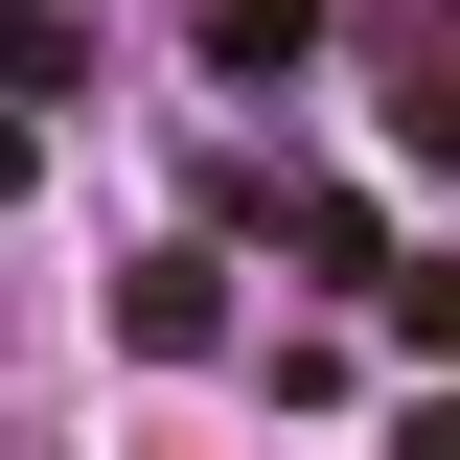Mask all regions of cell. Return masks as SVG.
Returning <instances> with one entry per match:
<instances>
[{
    "label": "cell",
    "instance_id": "cell-2",
    "mask_svg": "<svg viewBox=\"0 0 460 460\" xmlns=\"http://www.w3.org/2000/svg\"><path fill=\"white\" fill-rule=\"evenodd\" d=\"M323 69V0H208V93H299Z\"/></svg>",
    "mask_w": 460,
    "mask_h": 460
},
{
    "label": "cell",
    "instance_id": "cell-1",
    "mask_svg": "<svg viewBox=\"0 0 460 460\" xmlns=\"http://www.w3.org/2000/svg\"><path fill=\"white\" fill-rule=\"evenodd\" d=\"M115 345L208 368V345H230V253H138V277H115Z\"/></svg>",
    "mask_w": 460,
    "mask_h": 460
},
{
    "label": "cell",
    "instance_id": "cell-4",
    "mask_svg": "<svg viewBox=\"0 0 460 460\" xmlns=\"http://www.w3.org/2000/svg\"><path fill=\"white\" fill-rule=\"evenodd\" d=\"M0 460H23V438H0Z\"/></svg>",
    "mask_w": 460,
    "mask_h": 460
},
{
    "label": "cell",
    "instance_id": "cell-3",
    "mask_svg": "<svg viewBox=\"0 0 460 460\" xmlns=\"http://www.w3.org/2000/svg\"><path fill=\"white\" fill-rule=\"evenodd\" d=\"M0 93H93V23H47V0H0Z\"/></svg>",
    "mask_w": 460,
    "mask_h": 460
}]
</instances>
